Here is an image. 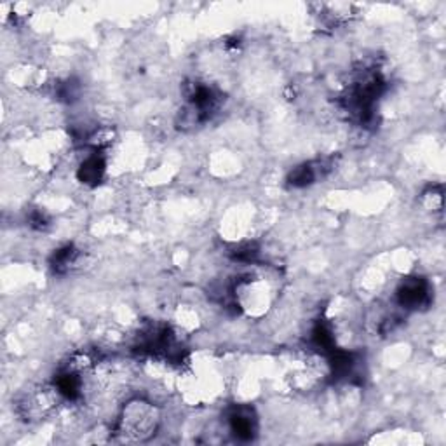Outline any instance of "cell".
<instances>
[{"mask_svg":"<svg viewBox=\"0 0 446 446\" xmlns=\"http://www.w3.org/2000/svg\"><path fill=\"white\" fill-rule=\"evenodd\" d=\"M159 424V410L152 403L143 401V399H133L122 408V413L117 422V429L126 440L147 441L152 436H156Z\"/></svg>","mask_w":446,"mask_h":446,"instance_id":"6da1fadb","label":"cell"},{"mask_svg":"<svg viewBox=\"0 0 446 446\" xmlns=\"http://www.w3.org/2000/svg\"><path fill=\"white\" fill-rule=\"evenodd\" d=\"M396 300L399 307L406 310H418L422 307H428L430 303V284L418 276L403 279L396 291Z\"/></svg>","mask_w":446,"mask_h":446,"instance_id":"7a4b0ae2","label":"cell"},{"mask_svg":"<svg viewBox=\"0 0 446 446\" xmlns=\"http://www.w3.org/2000/svg\"><path fill=\"white\" fill-rule=\"evenodd\" d=\"M230 433L239 441H253L259 430V418L255 410L249 406H234L229 411Z\"/></svg>","mask_w":446,"mask_h":446,"instance_id":"3957f363","label":"cell"},{"mask_svg":"<svg viewBox=\"0 0 446 446\" xmlns=\"http://www.w3.org/2000/svg\"><path fill=\"white\" fill-rule=\"evenodd\" d=\"M330 171L328 161H312V163H305L302 166L295 168L288 176V182L293 187H307L310 183L317 182L319 178Z\"/></svg>","mask_w":446,"mask_h":446,"instance_id":"277c9868","label":"cell"},{"mask_svg":"<svg viewBox=\"0 0 446 446\" xmlns=\"http://www.w3.org/2000/svg\"><path fill=\"white\" fill-rule=\"evenodd\" d=\"M103 175H105V161H103V157L98 156V153H93V156L87 157V159L80 164L79 173H77L80 182H82L84 185L91 187L102 183Z\"/></svg>","mask_w":446,"mask_h":446,"instance_id":"5b68a950","label":"cell"},{"mask_svg":"<svg viewBox=\"0 0 446 446\" xmlns=\"http://www.w3.org/2000/svg\"><path fill=\"white\" fill-rule=\"evenodd\" d=\"M77 260H79V251L72 244H67L51 256V268L56 274H67L70 268L75 267Z\"/></svg>","mask_w":446,"mask_h":446,"instance_id":"8992f818","label":"cell"},{"mask_svg":"<svg viewBox=\"0 0 446 446\" xmlns=\"http://www.w3.org/2000/svg\"><path fill=\"white\" fill-rule=\"evenodd\" d=\"M312 344L316 345V349H319L321 352L330 354L337 349L334 345V334L332 326L326 321H319L312 330Z\"/></svg>","mask_w":446,"mask_h":446,"instance_id":"52a82bcc","label":"cell"},{"mask_svg":"<svg viewBox=\"0 0 446 446\" xmlns=\"http://www.w3.org/2000/svg\"><path fill=\"white\" fill-rule=\"evenodd\" d=\"M422 201H424L425 207L429 211H441L443 207V188L441 187H429L428 190L422 194Z\"/></svg>","mask_w":446,"mask_h":446,"instance_id":"ba28073f","label":"cell"},{"mask_svg":"<svg viewBox=\"0 0 446 446\" xmlns=\"http://www.w3.org/2000/svg\"><path fill=\"white\" fill-rule=\"evenodd\" d=\"M259 246L253 244V242H246V244L237 246L232 251V259L236 261H241V263H251V261L256 260L259 256Z\"/></svg>","mask_w":446,"mask_h":446,"instance_id":"9c48e42d","label":"cell"},{"mask_svg":"<svg viewBox=\"0 0 446 446\" xmlns=\"http://www.w3.org/2000/svg\"><path fill=\"white\" fill-rule=\"evenodd\" d=\"M30 225L37 230H44L45 227L49 225V220L44 213H40V211H33V213L30 214Z\"/></svg>","mask_w":446,"mask_h":446,"instance_id":"30bf717a","label":"cell"}]
</instances>
